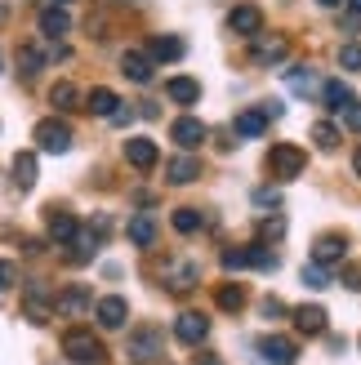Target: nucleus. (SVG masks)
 <instances>
[{
  "mask_svg": "<svg viewBox=\"0 0 361 365\" xmlns=\"http://www.w3.org/2000/svg\"><path fill=\"white\" fill-rule=\"evenodd\" d=\"M228 27L237 31V36H259L263 31V9L259 5H237L228 14Z\"/></svg>",
  "mask_w": 361,
  "mask_h": 365,
  "instance_id": "nucleus-12",
  "label": "nucleus"
},
{
  "mask_svg": "<svg viewBox=\"0 0 361 365\" xmlns=\"http://www.w3.org/2000/svg\"><path fill=\"white\" fill-rule=\"evenodd\" d=\"M31 182H36V156H31V152H18V156H14V187L27 192Z\"/></svg>",
  "mask_w": 361,
  "mask_h": 365,
  "instance_id": "nucleus-25",
  "label": "nucleus"
},
{
  "mask_svg": "<svg viewBox=\"0 0 361 365\" xmlns=\"http://www.w3.org/2000/svg\"><path fill=\"white\" fill-rule=\"evenodd\" d=\"M23 312H27V321H36V325H45V321L54 317V299L45 294V285H27V294H23Z\"/></svg>",
  "mask_w": 361,
  "mask_h": 365,
  "instance_id": "nucleus-13",
  "label": "nucleus"
},
{
  "mask_svg": "<svg viewBox=\"0 0 361 365\" xmlns=\"http://www.w3.org/2000/svg\"><path fill=\"white\" fill-rule=\"evenodd\" d=\"M339 63H344L348 71H361V45H344L339 49Z\"/></svg>",
  "mask_w": 361,
  "mask_h": 365,
  "instance_id": "nucleus-37",
  "label": "nucleus"
},
{
  "mask_svg": "<svg viewBox=\"0 0 361 365\" xmlns=\"http://www.w3.org/2000/svg\"><path fill=\"white\" fill-rule=\"evenodd\" d=\"M263 317H268V321H273V317H285V303H281V299H268V303H263Z\"/></svg>",
  "mask_w": 361,
  "mask_h": 365,
  "instance_id": "nucleus-40",
  "label": "nucleus"
},
{
  "mask_svg": "<svg viewBox=\"0 0 361 365\" xmlns=\"http://www.w3.org/2000/svg\"><path fill=\"white\" fill-rule=\"evenodd\" d=\"M223 272H241V267H250V245L245 250H223Z\"/></svg>",
  "mask_w": 361,
  "mask_h": 365,
  "instance_id": "nucleus-35",
  "label": "nucleus"
},
{
  "mask_svg": "<svg viewBox=\"0 0 361 365\" xmlns=\"http://www.w3.org/2000/svg\"><path fill=\"white\" fill-rule=\"evenodd\" d=\"M170 138L178 143V148H201V143H205V125L201 120H196V116H183V120H174V130H170Z\"/></svg>",
  "mask_w": 361,
  "mask_h": 365,
  "instance_id": "nucleus-15",
  "label": "nucleus"
},
{
  "mask_svg": "<svg viewBox=\"0 0 361 365\" xmlns=\"http://www.w3.org/2000/svg\"><path fill=\"white\" fill-rule=\"evenodd\" d=\"M303 285H308V289H326V285H330V281H326V267L308 263V267H303Z\"/></svg>",
  "mask_w": 361,
  "mask_h": 365,
  "instance_id": "nucleus-36",
  "label": "nucleus"
},
{
  "mask_svg": "<svg viewBox=\"0 0 361 365\" xmlns=\"http://www.w3.org/2000/svg\"><path fill=\"white\" fill-rule=\"evenodd\" d=\"M335 116H339V125H344V130L361 134V103H357V98H348V103H339V107H335Z\"/></svg>",
  "mask_w": 361,
  "mask_h": 365,
  "instance_id": "nucleus-32",
  "label": "nucleus"
},
{
  "mask_svg": "<svg viewBox=\"0 0 361 365\" xmlns=\"http://www.w3.org/2000/svg\"><path fill=\"white\" fill-rule=\"evenodd\" d=\"M321 5H339V0H321Z\"/></svg>",
  "mask_w": 361,
  "mask_h": 365,
  "instance_id": "nucleus-45",
  "label": "nucleus"
},
{
  "mask_svg": "<svg viewBox=\"0 0 361 365\" xmlns=\"http://www.w3.org/2000/svg\"><path fill=\"white\" fill-rule=\"evenodd\" d=\"M71 31V14L63 5H45L41 9V36H49V41H59V36Z\"/></svg>",
  "mask_w": 361,
  "mask_h": 365,
  "instance_id": "nucleus-17",
  "label": "nucleus"
},
{
  "mask_svg": "<svg viewBox=\"0 0 361 365\" xmlns=\"http://www.w3.org/2000/svg\"><path fill=\"white\" fill-rule=\"evenodd\" d=\"M81 232V223L71 214H49V241L54 245H71V236Z\"/></svg>",
  "mask_w": 361,
  "mask_h": 365,
  "instance_id": "nucleus-23",
  "label": "nucleus"
},
{
  "mask_svg": "<svg viewBox=\"0 0 361 365\" xmlns=\"http://www.w3.org/2000/svg\"><path fill=\"white\" fill-rule=\"evenodd\" d=\"M36 143H41V152L63 156V152L71 148V125H67V120H59V116H49V120L36 125Z\"/></svg>",
  "mask_w": 361,
  "mask_h": 365,
  "instance_id": "nucleus-3",
  "label": "nucleus"
},
{
  "mask_svg": "<svg viewBox=\"0 0 361 365\" xmlns=\"http://www.w3.org/2000/svg\"><path fill=\"white\" fill-rule=\"evenodd\" d=\"M352 170H357V178H361V148H357V156H352Z\"/></svg>",
  "mask_w": 361,
  "mask_h": 365,
  "instance_id": "nucleus-43",
  "label": "nucleus"
},
{
  "mask_svg": "<svg viewBox=\"0 0 361 365\" xmlns=\"http://www.w3.org/2000/svg\"><path fill=\"white\" fill-rule=\"evenodd\" d=\"M18 281V272H14V263H5V259H0V294H5V289Z\"/></svg>",
  "mask_w": 361,
  "mask_h": 365,
  "instance_id": "nucleus-38",
  "label": "nucleus"
},
{
  "mask_svg": "<svg viewBox=\"0 0 361 365\" xmlns=\"http://www.w3.org/2000/svg\"><path fill=\"white\" fill-rule=\"evenodd\" d=\"M201 210H192V205H183V210H174V232H183V236H192V232H201Z\"/></svg>",
  "mask_w": 361,
  "mask_h": 365,
  "instance_id": "nucleus-31",
  "label": "nucleus"
},
{
  "mask_svg": "<svg viewBox=\"0 0 361 365\" xmlns=\"http://www.w3.org/2000/svg\"><path fill=\"white\" fill-rule=\"evenodd\" d=\"M285 53H290V45H285V36H250V58H255L259 67H273V63H281Z\"/></svg>",
  "mask_w": 361,
  "mask_h": 365,
  "instance_id": "nucleus-5",
  "label": "nucleus"
},
{
  "mask_svg": "<svg viewBox=\"0 0 361 365\" xmlns=\"http://www.w3.org/2000/svg\"><path fill=\"white\" fill-rule=\"evenodd\" d=\"M130 241H134L138 250H148V245L156 241V218H152V214H134V218H130Z\"/></svg>",
  "mask_w": 361,
  "mask_h": 365,
  "instance_id": "nucleus-24",
  "label": "nucleus"
},
{
  "mask_svg": "<svg viewBox=\"0 0 361 365\" xmlns=\"http://www.w3.org/2000/svg\"><path fill=\"white\" fill-rule=\"evenodd\" d=\"M148 58L178 63V58H183V41H178V36H152V41H148Z\"/></svg>",
  "mask_w": 361,
  "mask_h": 365,
  "instance_id": "nucleus-20",
  "label": "nucleus"
},
{
  "mask_svg": "<svg viewBox=\"0 0 361 365\" xmlns=\"http://www.w3.org/2000/svg\"><path fill=\"white\" fill-rule=\"evenodd\" d=\"M196 365H223L219 356H196Z\"/></svg>",
  "mask_w": 361,
  "mask_h": 365,
  "instance_id": "nucleus-42",
  "label": "nucleus"
},
{
  "mask_svg": "<svg viewBox=\"0 0 361 365\" xmlns=\"http://www.w3.org/2000/svg\"><path fill=\"white\" fill-rule=\"evenodd\" d=\"M59 5H67V0H59Z\"/></svg>",
  "mask_w": 361,
  "mask_h": 365,
  "instance_id": "nucleus-46",
  "label": "nucleus"
},
{
  "mask_svg": "<svg viewBox=\"0 0 361 365\" xmlns=\"http://www.w3.org/2000/svg\"><path fill=\"white\" fill-rule=\"evenodd\" d=\"M166 94H170L178 107H192L196 98H201V85H196L192 76H170V81H166Z\"/></svg>",
  "mask_w": 361,
  "mask_h": 365,
  "instance_id": "nucleus-21",
  "label": "nucleus"
},
{
  "mask_svg": "<svg viewBox=\"0 0 361 365\" xmlns=\"http://www.w3.org/2000/svg\"><path fill=\"white\" fill-rule=\"evenodd\" d=\"M295 325H299V334H308V339H317V334H326V307H317V303H303V307H295Z\"/></svg>",
  "mask_w": 361,
  "mask_h": 365,
  "instance_id": "nucleus-10",
  "label": "nucleus"
},
{
  "mask_svg": "<svg viewBox=\"0 0 361 365\" xmlns=\"http://www.w3.org/2000/svg\"><path fill=\"white\" fill-rule=\"evenodd\" d=\"M130 356H134V361L161 356V330H138V334L130 339Z\"/></svg>",
  "mask_w": 361,
  "mask_h": 365,
  "instance_id": "nucleus-22",
  "label": "nucleus"
},
{
  "mask_svg": "<svg viewBox=\"0 0 361 365\" xmlns=\"http://www.w3.org/2000/svg\"><path fill=\"white\" fill-rule=\"evenodd\" d=\"M344 285H348V289H361V263L344 267Z\"/></svg>",
  "mask_w": 361,
  "mask_h": 365,
  "instance_id": "nucleus-39",
  "label": "nucleus"
},
{
  "mask_svg": "<svg viewBox=\"0 0 361 365\" xmlns=\"http://www.w3.org/2000/svg\"><path fill=\"white\" fill-rule=\"evenodd\" d=\"M94 317H98L103 330H121V325L130 321V303L116 299V294H107V299H98V303H94Z\"/></svg>",
  "mask_w": 361,
  "mask_h": 365,
  "instance_id": "nucleus-9",
  "label": "nucleus"
},
{
  "mask_svg": "<svg viewBox=\"0 0 361 365\" xmlns=\"http://www.w3.org/2000/svg\"><path fill=\"white\" fill-rule=\"evenodd\" d=\"M259 356L268 365H295L299 361V348H295L290 339H281V334H263L259 339Z\"/></svg>",
  "mask_w": 361,
  "mask_h": 365,
  "instance_id": "nucleus-7",
  "label": "nucleus"
},
{
  "mask_svg": "<svg viewBox=\"0 0 361 365\" xmlns=\"http://www.w3.org/2000/svg\"><path fill=\"white\" fill-rule=\"evenodd\" d=\"M303 165H308V156H303L299 143H273V152H268V174H273L277 182L299 178Z\"/></svg>",
  "mask_w": 361,
  "mask_h": 365,
  "instance_id": "nucleus-2",
  "label": "nucleus"
},
{
  "mask_svg": "<svg viewBox=\"0 0 361 365\" xmlns=\"http://www.w3.org/2000/svg\"><path fill=\"white\" fill-rule=\"evenodd\" d=\"M214 303H219L223 312H241V307H245V289L228 281V285H219V289H214Z\"/></svg>",
  "mask_w": 361,
  "mask_h": 365,
  "instance_id": "nucleus-29",
  "label": "nucleus"
},
{
  "mask_svg": "<svg viewBox=\"0 0 361 365\" xmlns=\"http://www.w3.org/2000/svg\"><path fill=\"white\" fill-rule=\"evenodd\" d=\"M344 259H348V236H339V232H326L312 245V263L317 267H335V263H344Z\"/></svg>",
  "mask_w": 361,
  "mask_h": 365,
  "instance_id": "nucleus-6",
  "label": "nucleus"
},
{
  "mask_svg": "<svg viewBox=\"0 0 361 365\" xmlns=\"http://www.w3.org/2000/svg\"><path fill=\"white\" fill-rule=\"evenodd\" d=\"M174 339L188 343V348H201V343L210 339V321L201 312H183V317H178V325H174Z\"/></svg>",
  "mask_w": 361,
  "mask_h": 365,
  "instance_id": "nucleus-8",
  "label": "nucleus"
},
{
  "mask_svg": "<svg viewBox=\"0 0 361 365\" xmlns=\"http://www.w3.org/2000/svg\"><path fill=\"white\" fill-rule=\"evenodd\" d=\"M49 103L59 107V112H71V107L81 103V94H76V85H71V81H59V85L49 89Z\"/></svg>",
  "mask_w": 361,
  "mask_h": 365,
  "instance_id": "nucleus-30",
  "label": "nucleus"
},
{
  "mask_svg": "<svg viewBox=\"0 0 361 365\" xmlns=\"http://www.w3.org/2000/svg\"><path fill=\"white\" fill-rule=\"evenodd\" d=\"M121 71L134 85H152V58H148V53H138V49H125L121 53Z\"/></svg>",
  "mask_w": 361,
  "mask_h": 365,
  "instance_id": "nucleus-14",
  "label": "nucleus"
},
{
  "mask_svg": "<svg viewBox=\"0 0 361 365\" xmlns=\"http://www.w3.org/2000/svg\"><path fill=\"white\" fill-rule=\"evenodd\" d=\"M41 67H45V49H41V45H18V71H23L27 81H31Z\"/></svg>",
  "mask_w": 361,
  "mask_h": 365,
  "instance_id": "nucleus-26",
  "label": "nucleus"
},
{
  "mask_svg": "<svg viewBox=\"0 0 361 365\" xmlns=\"http://www.w3.org/2000/svg\"><path fill=\"white\" fill-rule=\"evenodd\" d=\"M321 98H326V107L335 112L339 103H348V98H352V89H348L344 81H326V85H321Z\"/></svg>",
  "mask_w": 361,
  "mask_h": 365,
  "instance_id": "nucleus-34",
  "label": "nucleus"
},
{
  "mask_svg": "<svg viewBox=\"0 0 361 365\" xmlns=\"http://www.w3.org/2000/svg\"><path fill=\"white\" fill-rule=\"evenodd\" d=\"M285 81H290V89H295V94H303V98L321 94V85H317V76H312L308 67H290V71H285Z\"/></svg>",
  "mask_w": 361,
  "mask_h": 365,
  "instance_id": "nucleus-28",
  "label": "nucleus"
},
{
  "mask_svg": "<svg viewBox=\"0 0 361 365\" xmlns=\"http://www.w3.org/2000/svg\"><path fill=\"white\" fill-rule=\"evenodd\" d=\"M85 103H89V112H94V116H112L116 107H121V98L112 94V89H103V85H98V89H89V98H85Z\"/></svg>",
  "mask_w": 361,
  "mask_h": 365,
  "instance_id": "nucleus-27",
  "label": "nucleus"
},
{
  "mask_svg": "<svg viewBox=\"0 0 361 365\" xmlns=\"http://www.w3.org/2000/svg\"><path fill=\"white\" fill-rule=\"evenodd\" d=\"M268 120H273V116H268V107H250V112H241L237 120H232V130H237L241 138H259L268 130Z\"/></svg>",
  "mask_w": 361,
  "mask_h": 365,
  "instance_id": "nucleus-19",
  "label": "nucleus"
},
{
  "mask_svg": "<svg viewBox=\"0 0 361 365\" xmlns=\"http://www.w3.org/2000/svg\"><path fill=\"white\" fill-rule=\"evenodd\" d=\"M166 178L174 182V187H188V182L201 178V160H196V156H174L166 165Z\"/></svg>",
  "mask_w": 361,
  "mask_h": 365,
  "instance_id": "nucleus-18",
  "label": "nucleus"
},
{
  "mask_svg": "<svg viewBox=\"0 0 361 365\" xmlns=\"http://www.w3.org/2000/svg\"><path fill=\"white\" fill-rule=\"evenodd\" d=\"M63 352H67L71 365H103L107 361V352H103V343L94 339V330H81V325L63 334Z\"/></svg>",
  "mask_w": 361,
  "mask_h": 365,
  "instance_id": "nucleus-1",
  "label": "nucleus"
},
{
  "mask_svg": "<svg viewBox=\"0 0 361 365\" xmlns=\"http://www.w3.org/2000/svg\"><path fill=\"white\" fill-rule=\"evenodd\" d=\"M125 160H130L134 170H152L161 160V152H156L152 138H130V143H125Z\"/></svg>",
  "mask_w": 361,
  "mask_h": 365,
  "instance_id": "nucleus-16",
  "label": "nucleus"
},
{
  "mask_svg": "<svg viewBox=\"0 0 361 365\" xmlns=\"http://www.w3.org/2000/svg\"><path fill=\"white\" fill-rule=\"evenodd\" d=\"M348 5H352V9H357V14H361V0H348Z\"/></svg>",
  "mask_w": 361,
  "mask_h": 365,
  "instance_id": "nucleus-44",
  "label": "nucleus"
},
{
  "mask_svg": "<svg viewBox=\"0 0 361 365\" xmlns=\"http://www.w3.org/2000/svg\"><path fill=\"white\" fill-rule=\"evenodd\" d=\"M161 277H166V285L174 289V294H188V289H196V285H201V267H196V263H188V259H170Z\"/></svg>",
  "mask_w": 361,
  "mask_h": 365,
  "instance_id": "nucleus-4",
  "label": "nucleus"
},
{
  "mask_svg": "<svg viewBox=\"0 0 361 365\" xmlns=\"http://www.w3.org/2000/svg\"><path fill=\"white\" fill-rule=\"evenodd\" d=\"M312 143H317L321 152H335V148H339V130H335L330 120H317V125H312Z\"/></svg>",
  "mask_w": 361,
  "mask_h": 365,
  "instance_id": "nucleus-33",
  "label": "nucleus"
},
{
  "mask_svg": "<svg viewBox=\"0 0 361 365\" xmlns=\"http://www.w3.org/2000/svg\"><path fill=\"white\" fill-rule=\"evenodd\" d=\"M94 307V299H89V289L85 285H67L59 299H54V312H63V317H81Z\"/></svg>",
  "mask_w": 361,
  "mask_h": 365,
  "instance_id": "nucleus-11",
  "label": "nucleus"
},
{
  "mask_svg": "<svg viewBox=\"0 0 361 365\" xmlns=\"http://www.w3.org/2000/svg\"><path fill=\"white\" fill-rule=\"evenodd\" d=\"M259 232H263V236H281V232H285V223H281V218H268Z\"/></svg>",
  "mask_w": 361,
  "mask_h": 365,
  "instance_id": "nucleus-41",
  "label": "nucleus"
}]
</instances>
